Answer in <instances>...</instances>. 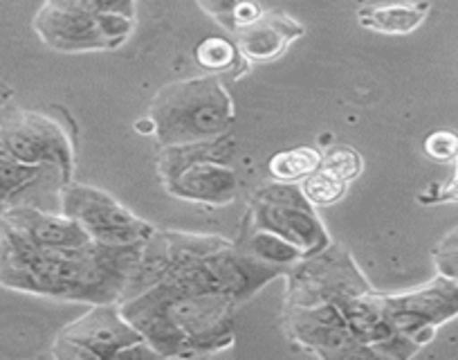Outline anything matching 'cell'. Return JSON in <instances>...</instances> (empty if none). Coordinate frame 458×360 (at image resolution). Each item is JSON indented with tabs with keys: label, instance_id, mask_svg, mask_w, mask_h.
<instances>
[{
	"label": "cell",
	"instance_id": "obj_1",
	"mask_svg": "<svg viewBox=\"0 0 458 360\" xmlns=\"http://www.w3.org/2000/svg\"><path fill=\"white\" fill-rule=\"evenodd\" d=\"M284 275L220 235L156 230L120 309L156 354L200 358L234 345L239 306Z\"/></svg>",
	"mask_w": 458,
	"mask_h": 360
},
{
	"label": "cell",
	"instance_id": "obj_2",
	"mask_svg": "<svg viewBox=\"0 0 458 360\" xmlns=\"http://www.w3.org/2000/svg\"><path fill=\"white\" fill-rule=\"evenodd\" d=\"M142 244L37 245L0 221V284L81 304H120L138 268Z\"/></svg>",
	"mask_w": 458,
	"mask_h": 360
},
{
	"label": "cell",
	"instance_id": "obj_3",
	"mask_svg": "<svg viewBox=\"0 0 458 360\" xmlns=\"http://www.w3.org/2000/svg\"><path fill=\"white\" fill-rule=\"evenodd\" d=\"M342 313L373 358H411L458 318V284L438 273L404 293L371 288L346 297Z\"/></svg>",
	"mask_w": 458,
	"mask_h": 360
},
{
	"label": "cell",
	"instance_id": "obj_4",
	"mask_svg": "<svg viewBox=\"0 0 458 360\" xmlns=\"http://www.w3.org/2000/svg\"><path fill=\"white\" fill-rule=\"evenodd\" d=\"M135 0H46L37 14V32L64 52L114 50L135 30Z\"/></svg>",
	"mask_w": 458,
	"mask_h": 360
},
{
	"label": "cell",
	"instance_id": "obj_5",
	"mask_svg": "<svg viewBox=\"0 0 458 360\" xmlns=\"http://www.w3.org/2000/svg\"><path fill=\"white\" fill-rule=\"evenodd\" d=\"M148 117L162 147L205 142L225 135L232 124V98L216 77L184 79L162 88Z\"/></svg>",
	"mask_w": 458,
	"mask_h": 360
},
{
	"label": "cell",
	"instance_id": "obj_6",
	"mask_svg": "<svg viewBox=\"0 0 458 360\" xmlns=\"http://www.w3.org/2000/svg\"><path fill=\"white\" fill-rule=\"evenodd\" d=\"M232 151L234 144L225 135L205 142L165 147L157 158L162 187L175 199L211 208L234 203L239 176L229 167Z\"/></svg>",
	"mask_w": 458,
	"mask_h": 360
},
{
	"label": "cell",
	"instance_id": "obj_7",
	"mask_svg": "<svg viewBox=\"0 0 458 360\" xmlns=\"http://www.w3.org/2000/svg\"><path fill=\"white\" fill-rule=\"evenodd\" d=\"M245 230H266L290 241L303 257L321 253L333 244L328 230L317 217L315 205L303 196L297 183H272L250 199Z\"/></svg>",
	"mask_w": 458,
	"mask_h": 360
},
{
	"label": "cell",
	"instance_id": "obj_8",
	"mask_svg": "<svg viewBox=\"0 0 458 360\" xmlns=\"http://www.w3.org/2000/svg\"><path fill=\"white\" fill-rule=\"evenodd\" d=\"M371 288L349 250L333 241L326 250L299 259L288 268L284 306L339 304L344 297Z\"/></svg>",
	"mask_w": 458,
	"mask_h": 360
},
{
	"label": "cell",
	"instance_id": "obj_9",
	"mask_svg": "<svg viewBox=\"0 0 458 360\" xmlns=\"http://www.w3.org/2000/svg\"><path fill=\"white\" fill-rule=\"evenodd\" d=\"M59 212L74 219L95 241L106 245L144 244L157 230L131 212L126 205L99 187L83 183H65L59 196Z\"/></svg>",
	"mask_w": 458,
	"mask_h": 360
},
{
	"label": "cell",
	"instance_id": "obj_10",
	"mask_svg": "<svg viewBox=\"0 0 458 360\" xmlns=\"http://www.w3.org/2000/svg\"><path fill=\"white\" fill-rule=\"evenodd\" d=\"M144 345V338L122 313L120 304H90V309L64 327L56 336L52 356L59 360L120 358Z\"/></svg>",
	"mask_w": 458,
	"mask_h": 360
},
{
	"label": "cell",
	"instance_id": "obj_11",
	"mask_svg": "<svg viewBox=\"0 0 458 360\" xmlns=\"http://www.w3.org/2000/svg\"><path fill=\"white\" fill-rule=\"evenodd\" d=\"M284 331L293 345L319 358H373L358 340L339 304L284 306Z\"/></svg>",
	"mask_w": 458,
	"mask_h": 360
},
{
	"label": "cell",
	"instance_id": "obj_12",
	"mask_svg": "<svg viewBox=\"0 0 458 360\" xmlns=\"http://www.w3.org/2000/svg\"><path fill=\"white\" fill-rule=\"evenodd\" d=\"M3 149L28 165L56 167L72 180L74 156L68 133L56 122L43 116L23 113L16 122L7 124L3 133Z\"/></svg>",
	"mask_w": 458,
	"mask_h": 360
},
{
	"label": "cell",
	"instance_id": "obj_13",
	"mask_svg": "<svg viewBox=\"0 0 458 360\" xmlns=\"http://www.w3.org/2000/svg\"><path fill=\"white\" fill-rule=\"evenodd\" d=\"M236 47L245 61L267 64L288 52V47L303 34V25L293 16L263 12L259 21L243 30H236Z\"/></svg>",
	"mask_w": 458,
	"mask_h": 360
},
{
	"label": "cell",
	"instance_id": "obj_14",
	"mask_svg": "<svg viewBox=\"0 0 458 360\" xmlns=\"http://www.w3.org/2000/svg\"><path fill=\"white\" fill-rule=\"evenodd\" d=\"M429 5L427 3H386V5H369L358 12L364 28L391 37H403L418 30L425 21Z\"/></svg>",
	"mask_w": 458,
	"mask_h": 360
},
{
	"label": "cell",
	"instance_id": "obj_15",
	"mask_svg": "<svg viewBox=\"0 0 458 360\" xmlns=\"http://www.w3.org/2000/svg\"><path fill=\"white\" fill-rule=\"evenodd\" d=\"M321 153L315 147H294L270 158L267 171L279 183H301L308 174L319 169Z\"/></svg>",
	"mask_w": 458,
	"mask_h": 360
},
{
	"label": "cell",
	"instance_id": "obj_16",
	"mask_svg": "<svg viewBox=\"0 0 458 360\" xmlns=\"http://www.w3.org/2000/svg\"><path fill=\"white\" fill-rule=\"evenodd\" d=\"M299 187H301L303 196H306L315 208H328V205L339 203V201L346 196L349 183L319 167V169H315L312 174H308L306 178L299 183Z\"/></svg>",
	"mask_w": 458,
	"mask_h": 360
},
{
	"label": "cell",
	"instance_id": "obj_17",
	"mask_svg": "<svg viewBox=\"0 0 458 360\" xmlns=\"http://www.w3.org/2000/svg\"><path fill=\"white\" fill-rule=\"evenodd\" d=\"M239 47L236 43L223 37H209L196 47V61L207 73H227L239 61Z\"/></svg>",
	"mask_w": 458,
	"mask_h": 360
},
{
	"label": "cell",
	"instance_id": "obj_18",
	"mask_svg": "<svg viewBox=\"0 0 458 360\" xmlns=\"http://www.w3.org/2000/svg\"><path fill=\"white\" fill-rule=\"evenodd\" d=\"M319 167L321 169L330 171L333 176H337V178L351 183V180L360 178V174H362V169H364V162H362V156H360L355 149L335 147V149H330L328 153H324V156H321Z\"/></svg>",
	"mask_w": 458,
	"mask_h": 360
},
{
	"label": "cell",
	"instance_id": "obj_19",
	"mask_svg": "<svg viewBox=\"0 0 458 360\" xmlns=\"http://www.w3.org/2000/svg\"><path fill=\"white\" fill-rule=\"evenodd\" d=\"M431 257H434L436 270L458 284V227H454L438 241Z\"/></svg>",
	"mask_w": 458,
	"mask_h": 360
},
{
	"label": "cell",
	"instance_id": "obj_20",
	"mask_svg": "<svg viewBox=\"0 0 458 360\" xmlns=\"http://www.w3.org/2000/svg\"><path fill=\"white\" fill-rule=\"evenodd\" d=\"M425 153L436 162H449L458 156V133L449 129L434 131L425 140Z\"/></svg>",
	"mask_w": 458,
	"mask_h": 360
},
{
	"label": "cell",
	"instance_id": "obj_21",
	"mask_svg": "<svg viewBox=\"0 0 458 360\" xmlns=\"http://www.w3.org/2000/svg\"><path fill=\"white\" fill-rule=\"evenodd\" d=\"M456 162V171H454V178L449 180L447 185L443 187H431L429 192H422L418 196L422 205H440V203H458V156L454 158Z\"/></svg>",
	"mask_w": 458,
	"mask_h": 360
},
{
	"label": "cell",
	"instance_id": "obj_22",
	"mask_svg": "<svg viewBox=\"0 0 458 360\" xmlns=\"http://www.w3.org/2000/svg\"><path fill=\"white\" fill-rule=\"evenodd\" d=\"M263 16V10L259 3L254 0H239L232 10V16H229V28L234 30H243L248 25H252L254 21H259Z\"/></svg>",
	"mask_w": 458,
	"mask_h": 360
},
{
	"label": "cell",
	"instance_id": "obj_23",
	"mask_svg": "<svg viewBox=\"0 0 458 360\" xmlns=\"http://www.w3.org/2000/svg\"><path fill=\"white\" fill-rule=\"evenodd\" d=\"M239 0H198V5L205 14L214 16L220 23L229 25V16H232V10Z\"/></svg>",
	"mask_w": 458,
	"mask_h": 360
},
{
	"label": "cell",
	"instance_id": "obj_24",
	"mask_svg": "<svg viewBox=\"0 0 458 360\" xmlns=\"http://www.w3.org/2000/svg\"><path fill=\"white\" fill-rule=\"evenodd\" d=\"M135 131L138 133H147V135H156V124H153V120L148 117V120H142V122H135Z\"/></svg>",
	"mask_w": 458,
	"mask_h": 360
}]
</instances>
